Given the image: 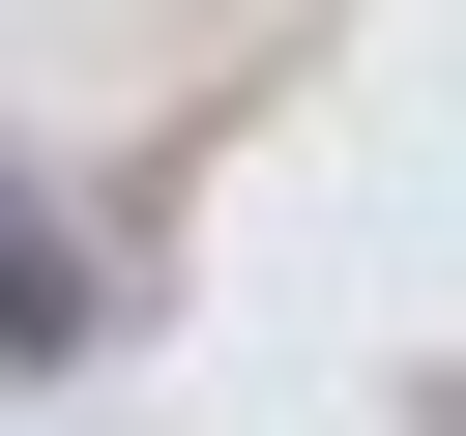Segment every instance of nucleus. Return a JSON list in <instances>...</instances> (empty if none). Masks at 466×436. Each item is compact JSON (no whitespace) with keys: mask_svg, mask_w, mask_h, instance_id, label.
Returning <instances> with one entry per match:
<instances>
[{"mask_svg":"<svg viewBox=\"0 0 466 436\" xmlns=\"http://www.w3.org/2000/svg\"><path fill=\"white\" fill-rule=\"evenodd\" d=\"M87 320H116V291H87V233H58V174L0 145V378H58Z\"/></svg>","mask_w":466,"mask_h":436,"instance_id":"f257e3e1","label":"nucleus"}]
</instances>
